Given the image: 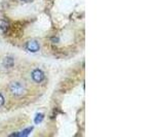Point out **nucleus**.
<instances>
[{"mask_svg": "<svg viewBox=\"0 0 154 137\" xmlns=\"http://www.w3.org/2000/svg\"><path fill=\"white\" fill-rule=\"evenodd\" d=\"M9 91L14 96H22L25 93V87L19 81H14L9 86Z\"/></svg>", "mask_w": 154, "mask_h": 137, "instance_id": "nucleus-1", "label": "nucleus"}, {"mask_svg": "<svg viewBox=\"0 0 154 137\" xmlns=\"http://www.w3.org/2000/svg\"><path fill=\"white\" fill-rule=\"evenodd\" d=\"M31 78L34 81H35V83L40 84L43 81V79H44V73L41 69H34L31 73Z\"/></svg>", "mask_w": 154, "mask_h": 137, "instance_id": "nucleus-2", "label": "nucleus"}, {"mask_svg": "<svg viewBox=\"0 0 154 137\" xmlns=\"http://www.w3.org/2000/svg\"><path fill=\"white\" fill-rule=\"evenodd\" d=\"M26 48L28 51L32 52V53H36V52H38L39 49H40V44H39V42L37 40H30L28 41V43H27Z\"/></svg>", "mask_w": 154, "mask_h": 137, "instance_id": "nucleus-3", "label": "nucleus"}, {"mask_svg": "<svg viewBox=\"0 0 154 137\" xmlns=\"http://www.w3.org/2000/svg\"><path fill=\"white\" fill-rule=\"evenodd\" d=\"M14 60L12 57H6V58L3 60V66L7 69L11 68V67L14 66Z\"/></svg>", "mask_w": 154, "mask_h": 137, "instance_id": "nucleus-4", "label": "nucleus"}, {"mask_svg": "<svg viewBox=\"0 0 154 137\" xmlns=\"http://www.w3.org/2000/svg\"><path fill=\"white\" fill-rule=\"evenodd\" d=\"M9 27L8 22L5 21V20H0V29L3 30V31H6Z\"/></svg>", "mask_w": 154, "mask_h": 137, "instance_id": "nucleus-5", "label": "nucleus"}, {"mask_svg": "<svg viewBox=\"0 0 154 137\" xmlns=\"http://www.w3.org/2000/svg\"><path fill=\"white\" fill-rule=\"evenodd\" d=\"M43 118H44V114L38 113L35 116V118H34V122H35V124H40L41 121H43Z\"/></svg>", "mask_w": 154, "mask_h": 137, "instance_id": "nucleus-6", "label": "nucleus"}, {"mask_svg": "<svg viewBox=\"0 0 154 137\" xmlns=\"http://www.w3.org/2000/svg\"><path fill=\"white\" fill-rule=\"evenodd\" d=\"M32 131V127H30V128L26 129V130H24L23 132H21V133H19V136H26V135H29V133Z\"/></svg>", "mask_w": 154, "mask_h": 137, "instance_id": "nucleus-7", "label": "nucleus"}, {"mask_svg": "<svg viewBox=\"0 0 154 137\" xmlns=\"http://www.w3.org/2000/svg\"><path fill=\"white\" fill-rule=\"evenodd\" d=\"M4 104V97L2 96V94H0V106H2Z\"/></svg>", "mask_w": 154, "mask_h": 137, "instance_id": "nucleus-8", "label": "nucleus"}, {"mask_svg": "<svg viewBox=\"0 0 154 137\" xmlns=\"http://www.w3.org/2000/svg\"><path fill=\"white\" fill-rule=\"evenodd\" d=\"M23 1H26V0H23Z\"/></svg>", "mask_w": 154, "mask_h": 137, "instance_id": "nucleus-9", "label": "nucleus"}]
</instances>
